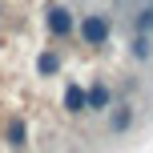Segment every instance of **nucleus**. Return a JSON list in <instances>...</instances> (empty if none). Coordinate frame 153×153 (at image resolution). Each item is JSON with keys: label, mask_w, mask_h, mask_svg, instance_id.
<instances>
[{"label": "nucleus", "mask_w": 153, "mask_h": 153, "mask_svg": "<svg viewBox=\"0 0 153 153\" xmlns=\"http://www.w3.org/2000/svg\"><path fill=\"white\" fill-rule=\"evenodd\" d=\"M129 125H133V109L129 105H117V113L109 117V129H113V133H125Z\"/></svg>", "instance_id": "obj_4"}, {"label": "nucleus", "mask_w": 153, "mask_h": 153, "mask_svg": "<svg viewBox=\"0 0 153 153\" xmlns=\"http://www.w3.org/2000/svg\"><path fill=\"white\" fill-rule=\"evenodd\" d=\"M133 56H141V61H153V36L141 32L137 40H133Z\"/></svg>", "instance_id": "obj_7"}, {"label": "nucleus", "mask_w": 153, "mask_h": 153, "mask_svg": "<svg viewBox=\"0 0 153 153\" xmlns=\"http://www.w3.org/2000/svg\"><path fill=\"white\" fill-rule=\"evenodd\" d=\"M109 36H113V24H109L105 12H89L81 20V45H109Z\"/></svg>", "instance_id": "obj_1"}, {"label": "nucleus", "mask_w": 153, "mask_h": 153, "mask_svg": "<svg viewBox=\"0 0 153 153\" xmlns=\"http://www.w3.org/2000/svg\"><path fill=\"white\" fill-rule=\"evenodd\" d=\"M48 32H53V36H69L73 32V16L65 12V8H53V12H48Z\"/></svg>", "instance_id": "obj_2"}, {"label": "nucleus", "mask_w": 153, "mask_h": 153, "mask_svg": "<svg viewBox=\"0 0 153 153\" xmlns=\"http://www.w3.org/2000/svg\"><path fill=\"white\" fill-rule=\"evenodd\" d=\"M65 105H69V113H81V109H85V89H81V85H69Z\"/></svg>", "instance_id": "obj_6"}, {"label": "nucleus", "mask_w": 153, "mask_h": 153, "mask_svg": "<svg viewBox=\"0 0 153 153\" xmlns=\"http://www.w3.org/2000/svg\"><path fill=\"white\" fill-rule=\"evenodd\" d=\"M133 16H137V28L145 32V36H153V0H141Z\"/></svg>", "instance_id": "obj_3"}, {"label": "nucleus", "mask_w": 153, "mask_h": 153, "mask_svg": "<svg viewBox=\"0 0 153 153\" xmlns=\"http://www.w3.org/2000/svg\"><path fill=\"white\" fill-rule=\"evenodd\" d=\"M109 105V89L105 85H93L89 93H85V109H105Z\"/></svg>", "instance_id": "obj_5"}, {"label": "nucleus", "mask_w": 153, "mask_h": 153, "mask_svg": "<svg viewBox=\"0 0 153 153\" xmlns=\"http://www.w3.org/2000/svg\"><path fill=\"white\" fill-rule=\"evenodd\" d=\"M113 4L121 8V12H137V4H141V0H113Z\"/></svg>", "instance_id": "obj_8"}]
</instances>
